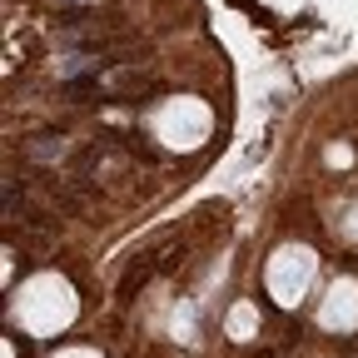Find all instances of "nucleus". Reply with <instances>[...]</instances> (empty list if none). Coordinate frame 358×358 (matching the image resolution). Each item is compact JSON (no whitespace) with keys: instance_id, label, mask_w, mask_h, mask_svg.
<instances>
[{"instance_id":"nucleus-1","label":"nucleus","mask_w":358,"mask_h":358,"mask_svg":"<svg viewBox=\"0 0 358 358\" xmlns=\"http://www.w3.org/2000/svg\"><path fill=\"white\" fill-rule=\"evenodd\" d=\"M10 313H15V324H20L25 334H35V338H55L60 329L75 324L80 299H75L70 279H60V274H35L30 284H20Z\"/></svg>"},{"instance_id":"nucleus-2","label":"nucleus","mask_w":358,"mask_h":358,"mask_svg":"<svg viewBox=\"0 0 358 358\" xmlns=\"http://www.w3.org/2000/svg\"><path fill=\"white\" fill-rule=\"evenodd\" d=\"M313 279H319V259H313L308 244H279L274 254H268V264H264V289H268V299L284 303V308L303 303L308 289H313Z\"/></svg>"},{"instance_id":"nucleus-3","label":"nucleus","mask_w":358,"mask_h":358,"mask_svg":"<svg viewBox=\"0 0 358 358\" xmlns=\"http://www.w3.org/2000/svg\"><path fill=\"white\" fill-rule=\"evenodd\" d=\"M214 129V115L204 100H164L155 115V140H164L169 150H199Z\"/></svg>"},{"instance_id":"nucleus-4","label":"nucleus","mask_w":358,"mask_h":358,"mask_svg":"<svg viewBox=\"0 0 358 358\" xmlns=\"http://www.w3.org/2000/svg\"><path fill=\"white\" fill-rule=\"evenodd\" d=\"M319 324L329 334H353L358 329V279H334L324 303H319Z\"/></svg>"},{"instance_id":"nucleus-5","label":"nucleus","mask_w":358,"mask_h":358,"mask_svg":"<svg viewBox=\"0 0 358 358\" xmlns=\"http://www.w3.org/2000/svg\"><path fill=\"white\" fill-rule=\"evenodd\" d=\"M224 329H229V338H254V329H259V308H254L249 299H239V303L229 308V319H224Z\"/></svg>"},{"instance_id":"nucleus-6","label":"nucleus","mask_w":358,"mask_h":358,"mask_svg":"<svg viewBox=\"0 0 358 358\" xmlns=\"http://www.w3.org/2000/svg\"><path fill=\"white\" fill-rule=\"evenodd\" d=\"M338 234H343V239H358V204H348V209H343V219H338Z\"/></svg>"},{"instance_id":"nucleus-7","label":"nucleus","mask_w":358,"mask_h":358,"mask_svg":"<svg viewBox=\"0 0 358 358\" xmlns=\"http://www.w3.org/2000/svg\"><path fill=\"white\" fill-rule=\"evenodd\" d=\"M50 358H100L95 348H60V353H50Z\"/></svg>"},{"instance_id":"nucleus-8","label":"nucleus","mask_w":358,"mask_h":358,"mask_svg":"<svg viewBox=\"0 0 358 358\" xmlns=\"http://www.w3.org/2000/svg\"><path fill=\"white\" fill-rule=\"evenodd\" d=\"M348 159H353L348 145H334V150H329V164H348Z\"/></svg>"}]
</instances>
